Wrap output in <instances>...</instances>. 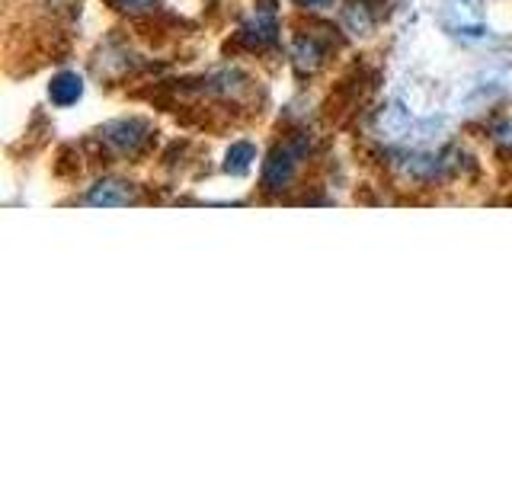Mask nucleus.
Segmentation results:
<instances>
[{
    "instance_id": "nucleus-1",
    "label": "nucleus",
    "mask_w": 512,
    "mask_h": 480,
    "mask_svg": "<svg viewBox=\"0 0 512 480\" xmlns=\"http://www.w3.org/2000/svg\"><path fill=\"white\" fill-rule=\"evenodd\" d=\"M308 148V138H298V141H288L282 148H276L266 160V170H263V186L266 189H282L288 180H292V173L298 167V160Z\"/></svg>"
},
{
    "instance_id": "nucleus-8",
    "label": "nucleus",
    "mask_w": 512,
    "mask_h": 480,
    "mask_svg": "<svg viewBox=\"0 0 512 480\" xmlns=\"http://www.w3.org/2000/svg\"><path fill=\"white\" fill-rule=\"evenodd\" d=\"M301 7H327V4H333V0H298Z\"/></svg>"
},
{
    "instance_id": "nucleus-2",
    "label": "nucleus",
    "mask_w": 512,
    "mask_h": 480,
    "mask_svg": "<svg viewBox=\"0 0 512 480\" xmlns=\"http://www.w3.org/2000/svg\"><path fill=\"white\" fill-rule=\"evenodd\" d=\"M103 138L112 144L116 151L122 154H135L141 151V144L151 138V125L141 122V119H119V122H109L103 128Z\"/></svg>"
},
{
    "instance_id": "nucleus-4",
    "label": "nucleus",
    "mask_w": 512,
    "mask_h": 480,
    "mask_svg": "<svg viewBox=\"0 0 512 480\" xmlns=\"http://www.w3.org/2000/svg\"><path fill=\"white\" fill-rule=\"evenodd\" d=\"M48 96H52L55 106H71L84 96V80L74 71H61L52 84H48Z\"/></svg>"
},
{
    "instance_id": "nucleus-7",
    "label": "nucleus",
    "mask_w": 512,
    "mask_h": 480,
    "mask_svg": "<svg viewBox=\"0 0 512 480\" xmlns=\"http://www.w3.org/2000/svg\"><path fill=\"white\" fill-rule=\"evenodd\" d=\"M119 7H125V10H144V7H151L154 0H116Z\"/></svg>"
},
{
    "instance_id": "nucleus-6",
    "label": "nucleus",
    "mask_w": 512,
    "mask_h": 480,
    "mask_svg": "<svg viewBox=\"0 0 512 480\" xmlns=\"http://www.w3.org/2000/svg\"><path fill=\"white\" fill-rule=\"evenodd\" d=\"M253 157H256L253 144H247V141H240V144H231V151H228V160H224V170H228V173H234V176L247 173V170H250V164H253Z\"/></svg>"
},
{
    "instance_id": "nucleus-5",
    "label": "nucleus",
    "mask_w": 512,
    "mask_h": 480,
    "mask_svg": "<svg viewBox=\"0 0 512 480\" xmlns=\"http://www.w3.org/2000/svg\"><path fill=\"white\" fill-rule=\"evenodd\" d=\"M93 205H128L132 202V189L125 183H96V189L90 192Z\"/></svg>"
},
{
    "instance_id": "nucleus-3",
    "label": "nucleus",
    "mask_w": 512,
    "mask_h": 480,
    "mask_svg": "<svg viewBox=\"0 0 512 480\" xmlns=\"http://www.w3.org/2000/svg\"><path fill=\"white\" fill-rule=\"evenodd\" d=\"M240 39H244L250 48H266L279 39V26H276V16H272V10H260L253 16V20L240 29Z\"/></svg>"
}]
</instances>
